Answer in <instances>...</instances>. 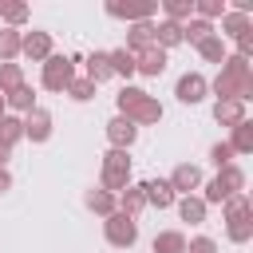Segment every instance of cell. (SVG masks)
<instances>
[{
    "label": "cell",
    "mask_w": 253,
    "mask_h": 253,
    "mask_svg": "<svg viewBox=\"0 0 253 253\" xmlns=\"http://www.w3.org/2000/svg\"><path fill=\"white\" fill-rule=\"evenodd\" d=\"M115 107H119V115H123V119H130L134 126H154V123L162 119V103H158L150 91L130 87V83L115 95Z\"/></svg>",
    "instance_id": "obj_1"
},
{
    "label": "cell",
    "mask_w": 253,
    "mask_h": 253,
    "mask_svg": "<svg viewBox=\"0 0 253 253\" xmlns=\"http://www.w3.org/2000/svg\"><path fill=\"white\" fill-rule=\"evenodd\" d=\"M210 91L217 95V103H221V99L249 103V99H253V67H249V71H229V67H221L217 79L210 83Z\"/></svg>",
    "instance_id": "obj_2"
},
{
    "label": "cell",
    "mask_w": 253,
    "mask_h": 253,
    "mask_svg": "<svg viewBox=\"0 0 253 253\" xmlns=\"http://www.w3.org/2000/svg\"><path fill=\"white\" fill-rule=\"evenodd\" d=\"M126 186H130V154L126 150H107L103 154V170H99V190L119 198Z\"/></svg>",
    "instance_id": "obj_3"
},
{
    "label": "cell",
    "mask_w": 253,
    "mask_h": 253,
    "mask_svg": "<svg viewBox=\"0 0 253 253\" xmlns=\"http://www.w3.org/2000/svg\"><path fill=\"white\" fill-rule=\"evenodd\" d=\"M75 79V67H71V59L67 55H47L43 63H40V83H43V91H67V83Z\"/></svg>",
    "instance_id": "obj_4"
},
{
    "label": "cell",
    "mask_w": 253,
    "mask_h": 253,
    "mask_svg": "<svg viewBox=\"0 0 253 253\" xmlns=\"http://www.w3.org/2000/svg\"><path fill=\"white\" fill-rule=\"evenodd\" d=\"M103 237H107V245H115V249H130L134 241H138V217H126V213H111V217H103Z\"/></svg>",
    "instance_id": "obj_5"
},
{
    "label": "cell",
    "mask_w": 253,
    "mask_h": 253,
    "mask_svg": "<svg viewBox=\"0 0 253 253\" xmlns=\"http://www.w3.org/2000/svg\"><path fill=\"white\" fill-rule=\"evenodd\" d=\"M103 12H107L111 20L142 24V20H150V16L158 12V4H154V0H142V4H119V0H107V4H103Z\"/></svg>",
    "instance_id": "obj_6"
},
{
    "label": "cell",
    "mask_w": 253,
    "mask_h": 253,
    "mask_svg": "<svg viewBox=\"0 0 253 253\" xmlns=\"http://www.w3.org/2000/svg\"><path fill=\"white\" fill-rule=\"evenodd\" d=\"M174 95H178V103H186V107H194V103H202V99L210 95V79H206L202 71H186V75L178 79V87H174Z\"/></svg>",
    "instance_id": "obj_7"
},
{
    "label": "cell",
    "mask_w": 253,
    "mask_h": 253,
    "mask_svg": "<svg viewBox=\"0 0 253 253\" xmlns=\"http://www.w3.org/2000/svg\"><path fill=\"white\" fill-rule=\"evenodd\" d=\"M20 55H28L32 63H43V59L51 55V32H43V28L24 32V40H20Z\"/></svg>",
    "instance_id": "obj_8"
},
{
    "label": "cell",
    "mask_w": 253,
    "mask_h": 253,
    "mask_svg": "<svg viewBox=\"0 0 253 253\" xmlns=\"http://www.w3.org/2000/svg\"><path fill=\"white\" fill-rule=\"evenodd\" d=\"M51 126H55V119H51V111H43V107H36V111L24 115V138H28V142H47V138H51Z\"/></svg>",
    "instance_id": "obj_9"
},
{
    "label": "cell",
    "mask_w": 253,
    "mask_h": 253,
    "mask_svg": "<svg viewBox=\"0 0 253 253\" xmlns=\"http://www.w3.org/2000/svg\"><path fill=\"white\" fill-rule=\"evenodd\" d=\"M166 182H170V190H174L178 198H186V194L202 190V170H198L194 162H178V166H174V174H170Z\"/></svg>",
    "instance_id": "obj_10"
},
{
    "label": "cell",
    "mask_w": 253,
    "mask_h": 253,
    "mask_svg": "<svg viewBox=\"0 0 253 253\" xmlns=\"http://www.w3.org/2000/svg\"><path fill=\"white\" fill-rule=\"evenodd\" d=\"M134 138H138V126H134L130 119L115 115V119L107 123V142H111V150H130Z\"/></svg>",
    "instance_id": "obj_11"
},
{
    "label": "cell",
    "mask_w": 253,
    "mask_h": 253,
    "mask_svg": "<svg viewBox=\"0 0 253 253\" xmlns=\"http://www.w3.org/2000/svg\"><path fill=\"white\" fill-rule=\"evenodd\" d=\"M142 194H146V206H154V210H170V206L178 202V194L170 190L166 178H150V182H142Z\"/></svg>",
    "instance_id": "obj_12"
},
{
    "label": "cell",
    "mask_w": 253,
    "mask_h": 253,
    "mask_svg": "<svg viewBox=\"0 0 253 253\" xmlns=\"http://www.w3.org/2000/svg\"><path fill=\"white\" fill-rule=\"evenodd\" d=\"M130 55H138V51H146V47H154V24L150 20H142V24H130L126 28V43H123Z\"/></svg>",
    "instance_id": "obj_13"
},
{
    "label": "cell",
    "mask_w": 253,
    "mask_h": 253,
    "mask_svg": "<svg viewBox=\"0 0 253 253\" xmlns=\"http://www.w3.org/2000/svg\"><path fill=\"white\" fill-rule=\"evenodd\" d=\"M134 71H138V75H150V79L162 75V71H166V51H162V47L138 51V55H134Z\"/></svg>",
    "instance_id": "obj_14"
},
{
    "label": "cell",
    "mask_w": 253,
    "mask_h": 253,
    "mask_svg": "<svg viewBox=\"0 0 253 253\" xmlns=\"http://www.w3.org/2000/svg\"><path fill=\"white\" fill-rule=\"evenodd\" d=\"M213 182H217V190H221L225 198H229V194H245V170H241L237 162H229V166H221Z\"/></svg>",
    "instance_id": "obj_15"
},
{
    "label": "cell",
    "mask_w": 253,
    "mask_h": 253,
    "mask_svg": "<svg viewBox=\"0 0 253 253\" xmlns=\"http://www.w3.org/2000/svg\"><path fill=\"white\" fill-rule=\"evenodd\" d=\"M115 202H119V213H126V217H138V213L146 210V194H142V182H138V186L130 182V186H126V190L115 198Z\"/></svg>",
    "instance_id": "obj_16"
},
{
    "label": "cell",
    "mask_w": 253,
    "mask_h": 253,
    "mask_svg": "<svg viewBox=\"0 0 253 253\" xmlns=\"http://www.w3.org/2000/svg\"><path fill=\"white\" fill-rule=\"evenodd\" d=\"M225 237H229L233 245H245V241H253V213L225 217Z\"/></svg>",
    "instance_id": "obj_17"
},
{
    "label": "cell",
    "mask_w": 253,
    "mask_h": 253,
    "mask_svg": "<svg viewBox=\"0 0 253 253\" xmlns=\"http://www.w3.org/2000/svg\"><path fill=\"white\" fill-rule=\"evenodd\" d=\"M4 107H8V115H12V111H16V115H20V119H24V115H28V111H36V91H32V87H28V83H24V87H16V91H12V95H4Z\"/></svg>",
    "instance_id": "obj_18"
},
{
    "label": "cell",
    "mask_w": 253,
    "mask_h": 253,
    "mask_svg": "<svg viewBox=\"0 0 253 253\" xmlns=\"http://www.w3.org/2000/svg\"><path fill=\"white\" fill-rule=\"evenodd\" d=\"M213 119L221 123V126H237V123H245V103H233V99H221V103H213Z\"/></svg>",
    "instance_id": "obj_19"
},
{
    "label": "cell",
    "mask_w": 253,
    "mask_h": 253,
    "mask_svg": "<svg viewBox=\"0 0 253 253\" xmlns=\"http://www.w3.org/2000/svg\"><path fill=\"white\" fill-rule=\"evenodd\" d=\"M174 206H178L182 221H190V225H202V221H206V210H210V206H206L198 194H186V198H178Z\"/></svg>",
    "instance_id": "obj_20"
},
{
    "label": "cell",
    "mask_w": 253,
    "mask_h": 253,
    "mask_svg": "<svg viewBox=\"0 0 253 253\" xmlns=\"http://www.w3.org/2000/svg\"><path fill=\"white\" fill-rule=\"evenodd\" d=\"M150 249L154 253H186V233L182 229H162V233H154Z\"/></svg>",
    "instance_id": "obj_21"
},
{
    "label": "cell",
    "mask_w": 253,
    "mask_h": 253,
    "mask_svg": "<svg viewBox=\"0 0 253 253\" xmlns=\"http://www.w3.org/2000/svg\"><path fill=\"white\" fill-rule=\"evenodd\" d=\"M83 202H87V210H91V213H99V217H111V213L119 210L115 194H107V190H99V186H95V190H87V198H83Z\"/></svg>",
    "instance_id": "obj_22"
},
{
    "label": "cell",
    "mask_w": 253,
    "mask_h": 253,
    "mask_svg": "<svg viewBox=\"0 0 253 253\" xmlns=\"http://www.w3.org/2000/svg\"><path fill=\"white\" fill-rule=\"evenodd\" d=\"M249 28H253V24H249V16H241V12H229V8H225V16H221V32H217V36H221V40H237V36H245Z\"/></svg>",
    "instance_id": "obj_23"
},
{
    "label": "cell",
    "mask_w": 253,
    "mask_h": 253,
    "mask_svg": "<svg viewBox=\"0 0 253 253\" xmlns=\"http://www.w3.org/2000/svg\"><path fill=\"white\" fill-rule=\"evenodd\" d=\"M178 43H182V24H170V20L154 24V47L170 51V47H178Z\"/></svg>",
    "instance_id": "obj_24"
},
{
    "label": "cell",
    "mask_w": 253,
    "mask_h": 253,
    "mask_svg": "<svg viewBox=\"0 0 253 253\" xmlns=\"http://www.w3.org/2000/svg\"><path fill=\"white\" fill-rule=\"evenodd\" d=\"M213 36V24H206V20H198V16H190L186 24H182V43H202V40H210Z\"/></svg>",
    "instance_id": "obj_25"
},
{
    "label": "cell",
    "mask_w": 253,
    "mask_h": 253,
    "mask_svg": "<svg viewBox=\"0 0 253 253\" xmlns=\"http://www.w3.org/2000/svg\"><path fill=\"white\" fill-rule=\"evenodd\" d=\"M229 150H233V154H253V123H249V119L233 126V134H229Z\"/></svg>",
    "instance_id": "obj_26"
},
{
    "label": "cell",
    "mask_w": 253,
    "mask_h": 253,
    "mask_svg": "<svg viewBox=\"0 0 253 253\" xmlns=\"http://www.w3.org/2000/svg\"><path fill=\"white\" fill-rule=\"evenodd\" d=\"M20 40H24V32H16V28H0V63H16V55H20Z\"/></svg>",
    "instance_id": "obj_27"
},
{
    "label": "cell",
    "mask_w": 253,
    "mask_h": 253,
    "mask_svg": "<svg viewBox=\"0 0 253 253\" xmlns=\"http://www.w3.org/2000/svg\"><path fill=\"white\" fill-rule=\"evenodd\" d=\"M107 63H111V75H123V79H130V75H134V55H130L126 47L107 51Z\"/></svg>",
    "instance_id": "obj_28"
},
{
    "label": "cell",
    "mask_w": 253,
    "mask_h": 253,
    "mask_svg": "<svg viewBox=\"0 0 253 253\" xmlns=\"http://www.w3.org/2000/svg\"><path fill=\"white\" fill-rule=\"evenodd\" d=\"M24 67L20 63H0V95H12L16 87H24Z\"/></svg>",
    "instance_id": "obj_29"
},
{
    "label": "cell",
    "mask_w": 253,
    "mask_h": 253,
    "mask_svg": "<svg viewBox=\"0 0 253 253\" xmlns=\"http://www.w3.org/2000/svg\"><path fill=\"white\" fill-rule=\"evenodd\" d=\"M162 16L170 24H186L194 16V0H162Z\"/></svg>",
    "instance_id": "obj_30"
},
{
    "label": "cell",
    "mask_w": 253,
    "mask_h": 253,
    "mask_svg": "<svg viewBox=\"0 0 253 253\" xmlns=\"http://www.w3.org/2000/svg\"><path fill=\"white\" fill-rule=\"evenodd\" d=\"M198 55H202L206 63H221V59H225L229 51H225V40H221V36L213 32L210 40H202V43H198Z\"/></svg>",
    "instance_id": "obj_31"
},
{
    "label": "cell",
    "mask_w": 253,
    "mask_h": 253,
    "mask_svg": "<svg viewBox=\"0 0 253 253\" xmlns=\"http://www.w3.org/2000/svg\"><path fill=\"white\" fill-rule=\"evenodd\" d=\"M87 79L99 87L103 79H111V63H107V51H91L87 55Z\"/></svg>",
    "instance_id": "obj_32"
},
{
    "label": "cell",
    "mask_w": 253,
    "mask_h": 253,
    "mask_svg": "<svg viewBox=\"0 0 253 253\" xmlns=\"http://www.w3.org/2000/svg\"><path fill=\"white\" fill-rule=\"evenodd\" d=\"M20 138H24V119L20 115H4L0 119V142L4 146H16Z\"/></svg>",
    "instance_id": "obj_33"
},
{
    "label": "cell",
    "mask_w": 253,
    "mask_h": 253,
    "mask_svg": "<svg viewBox=\"0 0 253 253\" xmlns=\"http://www.w3.org/2000/svg\"><path fill=\"white\" fill-rule=\"evenodd\" d=\"M194 16L206 20V24H213V20L225 16V0H194Z\"/></svg>",
    "instance_id": "obj_34"
},
{
    "label": "cell",
    "mask_w": 253,
    "mask_h": 253,
    "mask_svg": "<svg viewBox=\"0 0 253 253\" xmlns=\"http://www.w3.org/2000/svg\"><path fill=\"white\" fill-rule=\"evenodd\" d=\"M0 16H4V28L24 32V24H28V4H0Z\"/></svg>",
    "instance_id": "obj_35"
},
{
    "label": "cell",
    "mask_w": 253,
    "mask_h": 253,
    "mask_svg": "<svg viewBox=\"0 0 253 253\" xmlns=\"http://www.w3.org/2000/svg\"><path fill=\"white\" fill-rule=\"evenodd\" d=\"M63 95H71L75 103H91V99H95V83H91L87 75H75V79L67 83V91H63Z\"/></svg>",
    "instance_id": "obj_36"
},
{
    "label": "cell",
    "mask_w": 253,
    "mask_h": 253,
    "mask_svg": "<svg viewBox=\"0 0 253 253\" xmlns=\"http://www.w3.org/2000/svg\"><path fill=\"white\" fill-rule=\"evenodd\" d=\"M221 213H225V217H237V213H253V202H249V194H229V198L221 202Z\"/></svg>",
    "instance_id": "obj_37"
},
{
    "label": "cell",
    "mask_w": 253,
    "mask_h": 253,
    "mask_svg": "<svg viewBox=\"0 0 253 253\" xmlns=\"http://www.w3.org/2000/svg\"><path fill=\"white\" fill-rule=\"evenodd\" d=\"M210 162H213L217 170H221V166H229V162H233V150H229V142H213V146H210Z\"/></svg>",
    "instance_id": "obj_38"
},
{
    "label": "cell",
    "mask_w": 253,
    "mask_h": 253,
    "mask_svg": "<svg viewBox=\"0 0 253 253\" xmlns=\"http://www.w3.org/2000/svg\"><path fill=\"white\" fill-rule=\"evenodd\" d=\"M186 253H217V241L213 237H190L186 241Z\"/></svg>",
    "instance_id": "obj_39"
},
{
    "label": "cell",
    "mask_w": 253,
    "mask_h": 253,
    "mask_svg": "<svg viewBox=\"0 0 253 253\" xmlns=\"http://www.w3.org/2000/svg\"><path fill=\"white\" fill-rule=\"evenodd\" d=\"M233 43H237V55H245V59H249V55H253V28H249L245 36H237Z\"/></svg>",
    "instance_id": "obj_40"
},
{
    "label": "cell",
    "mask_w": 253,
    "mask_h": 253,
    "mask_svg": "<svg viewBox=\"0 0 253 253\" xmlns=\"http://www.w3.org/2000/svg\"><path fill=\"white\" fill-rule=\"evenodd\" d=\"M8 158H12V146L0 142V170H8Z\"/></svg>",
    "instance_id": "obj_41"
},
{
    "label": "cell",
    "mask_w": 253,
    "mask_h": 253,
    "mask_svg": "<svg viewBox=\"0 0 253 253\" xmlns=\"http://www.w3.org/2000/svg\"><path fill=\"white\" fill-rule=\"evenodd\" d=\"M4 190H12V174H8V170H0V194H4Z\"/></svg>",
    "instance_id": "obj_42"
},
{
    "label": "cell",
    "mask_w": 253,
    "mask_h": 253,
    "mask_svg": "<svg viewBox=\"0 0 253 253\" xmlns=\"http://www.w3.org/2000/svg\"><path fill=\"white\" fill-rule=\"evenodd\" d=\"M4 115H8V107H4V95H0V119H4Z\"/></svg>",
    "instance_id": "obj_43"
}]
</instances>
